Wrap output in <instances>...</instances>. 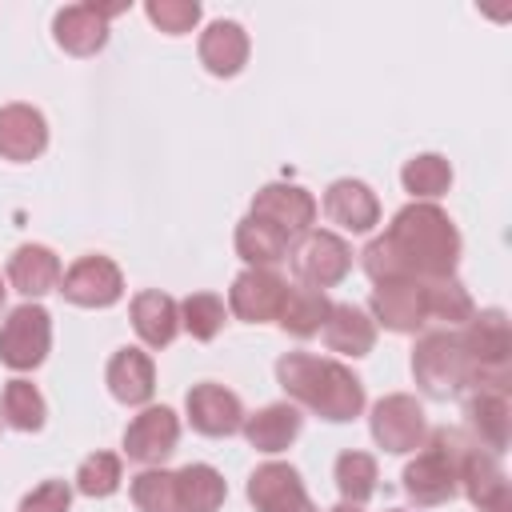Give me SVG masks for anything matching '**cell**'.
Returning a JSON list of instances; mask_svg holds the SVG:
<instances>
[{
	"instance_id": "1",
	"label": "cell",
	"mask_w": 512,
	"mask_h": 512,
	"mask_svg": "<svg viewBox=\"0 0 512 512\" xmlns=\"http://www.w3.org/2000/svg\"><path fill=\"white\" fill-rule=\"evenodd\" d=\"M460 236L436 204H408L392 228L364 248V268L376 284L388 280H440L456 268Z\"/></svg>"
},
{
	"instance_id": "2",
	"label": "cell",
	"mask_w": 512,
	"mask_h": 512,
	"mask_svg": "<svg viewBox=\"0 0 512 512\" xmlns=\"http://www.w3.org/2000/svg\"><path fill=\"white\" fill-rule=\"evenodd\" d=\"M276 376H280V388L288 396H296L300 404H308L324 420H352L364 408L360 380L336 360H320V356H308V352H288V356H280Z\"/></svg>"
},
{
	"instance_id": "3",
	"label": "cell",
	"mask_w": 512,
	"mask_h": 512,
	"mask_svg": "<svg viewBox=\"0 0 512 512\" xmlns=\"http://www.w3.org/2000/svg\"><path fill=\"white\" fill-rule=\"evenodd\" d=\"M464 440L456 432H432L428 448L404 468V488L416 504H444L456 492L460 480V460H464Z\"/></svg>"
},
{
	"instance_id": "4",
	"label": "cell",
	"mask_w": 512,
	"mask_h": 512,
	"mask_svg": "<svg viewBox=\"0 0 512 512\" xmlns=\"http://www.w3.org/2000/svg\"><path fill=\"white\" fill-rule=\"evenodd\" d=\"M412 372L424 384V392H432V396H448L460 384H472V364H468V356L460 348V336H448V332L424 336L416 344Z\"/></svg>"
},
{
	"instance_id": "5",
	"label": "cell",
	"mask_w": 512,
	"mask_h": 512,
	"mask_svg": "<svg viewBox=\"0 0 512 512\" xmlns=\"http://www.w3.org/2000/svg\"><path fill=\"white\" fill-rule=\"evenodd\" d=\"M48 340H52L48 312L40 304H24L0 328V360L8 368H16V372L36 368L44 360V352H48Z\"/></svg>"
},
{
	"instance_id": "6",
	"label": "cell",
	"mask_w": 512,
	"mask_h": 512,
	"mask_svg": "<svg viewBox=\"0 0 512 512\" xmlns=\"http://www.w3.org/2000/svg\"><path fill=\"white\" fill-rule=\"evenodd\" d=\"M252 216L264 220L268 228H276L284 240H292V236L308 232V224L316 220V200L296 184H268L256 192Z\"/></svg>"
},
{
	"instance_id": "7",
	"label": "cell",
	"mask_w": 512,
	"mask_h": 512,
	"mask_svg": "<svg viewBox=\"0 0 512 512\" xmlns=\"http://www.w3.org/2000/svg\"><path fill=\"white\" fill-rule=\"evenodd\" d=\"M348 264H352V252L336 232H308L300 240V248L292 252V268H296L300 284H308V288H328V284L344 280Z\"/></svg>"
},
{
	"instance_id": "8",
	"label": "cell",
	"mask_w": 512,
	"mask_h": 512,
	"mask_svg": "<svg viewBox=\"0 0 512 512\" xmlns=\"http://www.w3.org/2000/svg\"><path fill=\"white\" fill-rule=\"evenodd\" d=\"M60 292H64L72 304L108 308V304L120 300L124 280H120V268H116L108 256H80V260L60 276Z\"/></svg>"
},
{
	"instance_id": "9",
	"label": "cell",
	"mask_w": 512,
	"mask_h": 512,
	"mask_svg": "<svg viewBox=\"0 0 512 512\" xmlns=\"http://www.w3.org/2000/svg\"><path fill=\"white\" fill-rule=\"evenodd\" d=\"M124 4H68L56 12V40L72 56H92L108 40V16H116Z\"/></svg>"
},
{
	"instance_id": "10",
	"label": "cell",
	"mask_w": 512,
	"mask_h": 512,
	"mask_svg": "<svg viewBox=\"0 0 512 512\" xmlns=\"http://www.w3.org/2000/svg\"><path fill=\"white\" fill-rule=\"evenodd\" d=\"M508 320L504 312H484L468 324V332L460 336V348L472 364V380H480L484 372H492L496 380H504V364H508Z\"/></svg>"
},
{
	"instance_id": "11",
	"label": "cell",
	"mask_w": 512,
	"mask_h": 512,
	"mask_svg": "<svg viewBox=\"0 0 512 512\" xmlns=\"http://www.w3.org/2000/svg\"><path fill=\"white\" fill-rule=\"evenodd\" d=\"M284 292H288V284H284L276 272H268V268H248V272H240V276L232 280L228 304H232V312H236L240 320L260 324V320L280 316Z\"/></svg>"
},
{
	"instance_id": "12",
	"label": "cell",
	"mask_w": 512,
	"mask_h": 512,
	"mask_svg": "<svg viewBox=\"0 0 512 512\" xmlns=\"http://www.w3.org/2000/svg\"><path fill=\"white\" fill-rule=\"evenodd\" d=\"M372 436L388 452H412L424 440V412L412 396H388L372 412Z\"/></svg>"
},
{
	"instance_id": "13",
	"label": "cell",
	"mask_w": 512,
	"mask_h": 512,
	"mask_svg": "<svg viewBox=\"0 0 512 512\" xmlns=\"http://www.w3.org/2000/svg\"><path fill=\"white\" fill-rule=\"evenodd\" d=\"M176 440H180L176 412L172 408H144L124 432V452L140 464H156L176 448Z\"/></svg>"
},
{
	"instance_id": "14",
	"label": "cell",
	"mask_w": 512,
	"mask_h": 512,
	"mask_svg": "<svg viewBox=\"0 0 512 512\" xmlns=\"http://www.w3.org/2000/svg\"><path fill=\"white\" fill-rule=\"evenodd\" d=\"M248 500L260 512H316L300 476L288 464H264L248 480Z\"/></svg>"
},
{
	"instance_id": "15",
	"label": "cell",
	"mask_w": 512,
	"mask_h": 512,
	"mask_svg": "<svg viewBox=\"0 0 512 512\" xmlns=\"http://www.w3.org/2000/svg\"><path fill=\"white\" fill-rule=\"evenodd\" d=\"M372 308L392 332H416L428 320L424 308V284L420 280H388L372 292Z\"/></svg>"
},
{
	"instance_id": "16",
	"label": "cell",
	"mask_w": 512,
	"mask_h": 512,
	"mask_svg": "<svg viewBox=\"0 0 512 512\" xmlns=\"http://www.w3.org/2000/svg\"><path fill=\"white\" fill-rule=\"evenodd\" d=\"M188 416L192 428H200L204 436H232L244 424L240 400L224 384H196L188 392Z\"/></svg>"
},
{
	"instance_id": "17",
	"label": "cell",
	"mask_w": 512,
	"mask_h": 512,
	"mask_svg": "<svg viewBox=\"0 0 512 512\" xmlns=\"http://www.w3.org/2000/svg\"><path fill=\"white\" fill-rule=\"evenodd\" d=\"M48 144L44 116L28 104H8L0 108V156L8 160H32Z\"/></svg>"
},
{
	"instance_id": "18",
	"label": "cell",
	"mask_w": 512,
	"mask_h": 512,
	"mask_svg": "<svg viewBox=\"0 0 512 512\" xmlns=\"http://www.w3.org/2000/svg\"><path fill=\"white\" fill-rule=\"evenodd\" d=\"M324 212L332 224H340L348 232H368L380 220V204L368 192V184H360V180H336L324 196Z\"/></svg>"
},
{
	"instance_id": "19",
	"label": "cell",
	"mask_w": 512,
	"mask_h": 512,
	"mask_svg": "<svg viewBox=\"0 0 512 512\" xmlns=\"http://www.w3.org/2000/svg\"><path fill=\"white\" fill-rule=\"evenodd\" d=\"M460 480H464V488L480 512H508V484H504V472L496 468V460L488 452L468 448L460 460Z\"/></svg>"
},
{
	"instance_id": "20",
	"label": "cell",
	"mask_w": 512,
	"mask_h": 512,
	"mask_svg": "<svg viewBox=\"0 0 512 512\" xmlns=\"http://www.w3.org/2000/svg\"><path fill=\"white\" fill-rule=\"evenodd\" d=\"M200 60L212 76H236L248 60V36L240 24L232 20H216L208 24V32L200 36Z\"/></svg>"
},
{
	"instance_id": "21",
	"label": "cell",
	"mask_w": 512,
	"mask_h": 512,
	"mask_svg": "<svg viewBox=\"0 0 512 512\" xmlns=\"http://www.w3.org/2000/svg\"><path fill=\"white\" fill-rule=\"evenodd\" d=\"M8 280L24 296H44V292H52L60 284V260L44 244H24L8 260Z\"/></svg>"
},
{
	"instance_id": "22",
	"label": "cell",
	"mask_w": 512,
	"mask_h": 512,
	"mask_svg": "<svg viewBox=\"0 0 512 512\" xmlns=\"http://www.w3.org/2000/svg\"><path fill=\"white\" fill-rule=\"evenodd\" d=\"M108 388L124 404H144L152 396V388H156L152 360L140 348H120L112 356V364H108Z\"/></svg>"
},
{
	"instance_id": "23",
	"label": "cell",
	"mask_w": 512,
	"mask_h": 512,
	"mask_svg": "<svg viewBox=\"0 0 512 512\" xmlns=\"http://www.w3.org/2000/svg\"><path fill=\"white\" fill-rule=\"evenodd\" d=\"M132 324H136V332H140L144 344L164 348V344H172V336L180 328V308L164 292H140L132 300Z\"/></svg>"
},
{
	"instance_id": "24",
	"label": "cell",
	"mask_w": 512,
	"mask_h": 512,
	"mask_svg": "<svg viewBox=\"0 0 512 512\" xmlns=\"http://www.w3.org/2000/svg\"><path fill=\"white\" fill-rule=\"evenodd\" d=\"M240 428H244V436H248L252 448H260V452H280V448H288V444L296 440V432H300V412H296L292 404H268L264 412L248 416Z\"/></svg>"
},
{
	"instance_id": "25",
	"label": "cell",
	"mask_w": 512,
	"mask_h": 512,
	"mask_svg": "<svg viewBox=\"0 0 512 512\" xmlns=\"http://www.w3.org/2000/svg\"><path fill=\"white\" fill-rule=\"evenodd\" d=\"M324 340H328L332 352L364 356V352L372 348V340H376V328H372V320H368L360 308H352V304H332V312H328V320H324Z\"/></svg>"
},
{
	"instance_id": "26",
	"label": "cell",
	"mask_w": 512,
	"mask_h": 512,
	"mask_svg": "<svg viewBox=\"0 0 512 512\" xmlns=\"http://www.w3.org/2000/svg\"><path fill=\"white\" fill-rule=\"evenodd\" d=\"M224 480L208 464H188L176 472V508L180 512H216L224 504Z\"/></svg>"
},
{
	"instance_id": "27",
	"label": "cell",
	"mask_w": 512,
	"mask_h": 512,
	"mask_svg": "<svg viewBox=\"0 0 512 512\" xmlns=\"http://www.w3.org/2000/svg\"><path fill=\"white\" fill-rule=\"evenodd\" d=\"M328 312H332V304H328V296H324L320 288L296 284V288H288V292H284L280 324H284V332H292V336H312V332H320V328H324Z\"/></svg>"
},
{
	"instance_id": "28",
	"label": "cell",
	"mask_w": 512,
	"mask_h": 512,
	"mask_svg": "<svg viewBox=\"0 0 512 512\" xmlns=\"http://www.w3.org/2000/svg\"><path fill=\"white\" fill-rule=\"evenodd\" d=\"M236 252H240L252 268H268V264H276V260L288 256V240H284L276 228H268L264 220L248 216V220L236 228Z\"/></svg>"
},
{
	"instance_id": "29",
	"label": "cell",
	"mask_w": 512,
	"mask_h": 512,
	"mask_svg": "<svg viewBox=\"0 0 512 512\" xmlns=\"http://www.w3.org/2000/svg\"><path fill=\"white\" fill-rule=\"evenodd\" d=\"M0 416L20 432H36L44 424V396L28 380H8L0 392Z\"/></svg>"
},
{
	"instance_id": "30",
	"label": "cell",
	"mask_w": 512,
	"mask_h": 512,
	"mask_svg": "<svg viewBox=\"0 0 512 512\" xmlns=\"http://www.w3.org/2000/svg\"><path fill=\"white\" fill-rule=\"evenodd\" d=\"M468 412H472V424L480 428V440L500 452L508 444V400H504V388L480 392Z\"/></svg>"
},
{
	"instance_id": "31",
	"label": "cell",
	"mask_w": 512,
	"mask_h": 512,
	"mask_svg": "<svg viewBox=\"0 0 512 512\" xmlns=\"http://www.w3.org/2000/svg\"><path fill=\"white\" fill-rule=\"evenodd\" d=\"M336 488L344 504H364L376 492V460L364 452H344L336 460Z\"/></svg>"
},
{
	"instance_id": "32",
	"label": "cell",
	"mask_w": 512,
	"mask_h": 512,
	"mask_svg": "<svg viewBox=\"0 0 512 512\" xmlns=\"http://www.w3.org/2000/svg\"><path fill=\"white\" fill-rule=\"evenodd\" d=\"M424 308H428V316H436V320H468V316H472L468 292H464L456 280H448V276L424 284Z\"/></svg>"
},
{
	"instance_id": "33",
	"label": "cell",
	"mask_w": 512,
	"mask_h": 512,
	"mask_svg": "<svg viewBox=\"0 0 512 512\" xmlns=\"http://www.w3.org/2000/svg\"><path fill=\"white\" fill-rule=\"evenodd\" d=\"M452 184V168L440 156H416L404 164V188L412 196H440Z\"/></svg>"
},
{
	"instance_id": "34",
	"label": "cell",
	"mask_w": 512,
	"mask_h": 512,
	"mask_svg": "<svg viewBox=\"0 0 512 512\" xmlns=\"http://www.w3.org/2000/svg\"><path fill=\"white\" fill-rule=\"evenodd\" d=\"M180 316H184V328L196 336V340H212L224 324V300L212 296V292H196L180 304Z\"/></svg>"
},
{
	"instance_id": "35",
	"label": "cell",
	"mask_w": 512,
	"mask_h": 512,
	"mask_svg": "<svg viewBox=\"0 0 512 512\" xmlns=\"http://www.w3.org/2000/svg\"><path fill=\"white\" fill-rule=\"evenodd\" d=\"M132 500L140 512H176V476L172 472H140L132 480Z\"/></svg>"
},
{
	"instance_id": "36",
	"label": "cell",
	"mask_w": 512,
	"mask_h": 512,
	"mask_svg": "<svg viewBox=\"0 0 512 512\" xmlns=\"http://www.w3.org/2000/svg\"><path fill=\"white\" fill-rule=\"evenodd\" d=\"M76 488L84 496H112L120 488V460L112 452H92L76 472Z\"/></svg>"
},
{
	"instance_id": "37",
	"label": "cell",
	"mask_w": 512,
	"mask_h": 512,
	"mask_svg": "<svg viewBox=\"0 0 512 512\" xmlns=\"http://www.w3.org/2000/svg\"><path fill=\"white\" fill-rule=\"evenodd\" d=\"M148 20L160 24V32L180 36L200 20V4L196 0H152L148 4Z\"/></svg>"
},
{
	"instance_id": "38",
	"label": "cell",
	"mask_w": 512,
	"mask_h": 512,
	"mask_svg": "<svg viewBox=\"0 0 512 512\" xmlns=\"http://www.w3.org/2000/svg\"><path fill=\"white\" fill-rule=\"evenodd\" d=\"M72 504V492L64 480H44L40 488H32L24 500H20V512H68Z\"/></svg>"
},
{
	"instance_id": "39",
	"label": "cell",
	"mask_w": 512,
	"mask_h": 512,
	"mask_svg": "<svg viewBox=\"0 0 512 512\" xmlns=\"http://www.w3.org/2000/svg\"><path fill=\"white\" fill-rule=\"evenodd\" d=\"M332 512H360V504H340V508H332Z\"/></svg>"
},
{
	"instance_id": "40",
	"label": "cell",
	"mask_w": 512,
	"mask_h": 512,
	"mask_svg": "<svg viewBox=\"0 0 512 512\" xmlns=\"http://www.w3.org/2000/svg\"><path fill=\"white\" fill-rule=\"evenodd\" d=\"M0 304H4V284H0Z\"/></svg>"
}]
</instances>
